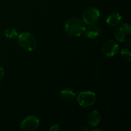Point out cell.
I'll list each match as a JSON object with an SVG mask.
<instances>
[{
    "mask_svg": "<svg viewBox=\"0 0 131 131\" xmlns=\"http://www.w3.org/2000/svg\"><path fill=\"white\" fill-rule=\"evenodd\" d=\"M65 31L68 35L72 37H80L86 31L84 23L78 18H71L66 21L65 24Z\"/></svg>",
    "mask_w": 131,
    "mask_h": 131,
    "instance_id": "6da1fadb",
    "label": "cell"
},
{
    "mask_svg": "<svg viewBox=\"0 0 131 131\" xmlns=\"http://www.w3.org/2000/svg\"><path fill=\"white\" fill-rule=\"evenodd\" d=\"M18 42L23 49L32 51L36 48L37 40L34 36L28 32L22 33L18 36Z\"/></svg>",
    "mask_w": 131,
    "mask_h": 131,
    "instance_id": "7a4b0ae2",
    "label": "cell"
},
{
    "mask_svg": "<svg viewBox=\"0 0 131 131\" xmlns=\"http://www.w3.org/2000/svg\"><path fill=\"white\" fill-rule=\"evenodd\" d=\"M96 99V95L93 92H82L78 95L77 101L81 107H89L94 104Z\"/></svg>",
    "mask_w": 131,
    "mask_h": 131,
    "instance_id": "3957f363",
    "label": "cell"
},
{
    "mask_svg": "<svg viewBox=\"0 0 131 131\" xmlns=\"http://www.w3.org/2000/svg\"><path fill=\"white\" fill-rule=\"evenodd\" d=\"M100 17V12L95 7H89L84 12L83 19L84 23L88 25L94 24L98 21Z\"/></svg>",
    "mask_w": 131,
    "mask_h": 131,
    "instance_id": "277c9868",
    "label": "cell"
},
{
    "mask_svg": "<svg viewBox=\"0 0 131 131\" xmlns=\"http://www.w3.org/2000/svg\"><path fill=\"white\" fill-rule=\"evenodd\" d=\"M40 125L39 119L34 115H30L23 120L20 124V128L24 130H35Z\"/></svg>",
    "mask_w": 131,
    "mask_h": 131,
    "instance_id": "5b68a950",
    "label": "cell"
},
{
    "mask_svg": "<svg viewBox=\"0 0 131 131\" xmlns=\"http://www.w3.org/2000/svg\"><path fill=\"white\" fill-rule=\"evenodd\" d=\"M119 51V46L115 41H107L103 46L102 49V54L107 57H111L118 53Z\"/></svg>",
    "mask_w": 131,
    "mask_h": 131,
    "instance_id": "8992f818",
    "label": "cell"
},
{
    "mask_svg": "<svg viewBox=\"0 0 131 131\" xmlns=\"http://www.w3.org/2000/svg\"><path fill=\"white\" fill-rule=\"evenodd\" d=\"M101 116L99 113L97 111H92L88 116V122L89 125L92 127H96L101 121Z\"/></svg>",
    "mask_w": 131,
    "mask_h": 131,
    "instance_id": "52a82bcc",
    "label": "cell"
},
{
    "mask_svg": "<svg viewBox=\"0 0 131 131\" xmlns=\"http://www.w3.org/2000/svg\"><path fill=\"white\" fill-rule=\"evenodd\" d=\"M85 31L86 35L88 38L93 39V38H95L99 37L100 33H101V29L99 26L92 24L89 28H88V29Z\"/></svg>",
    "mask_w": 131,
    "mask_h": 131,
    "instance_id": "ba28073f",
    "label": "cell"
},
{
    "mask_svg": "<svg viewBox=\"0 0 131 131\" xmlns=\"http://www.w3.org/2000/svg\"><path fill=\"white\" fill-rule=\"evenodd\" d=\"M122 20V16L118 13H113L107 18V24L111 26H116L118 25Z\"/></svg>",
    "mask_w": 131,
    "mask_h": 131,
    "instance_id": "9c48e42d",
    "label": "cell"
},
{
    "mask_svg": "<svg viewBox=\"0 0 131 131\" xmlns=\"http://www.w3.org/2000/svg\"><path fill=\"white\" fill-rule=\"evenodd\" d=\"M76 96L75 92L71 89L67 88L61 92V97L63 100L66 101H71Z\"/></svg>",
    "mask_w": 131,
    "mask_h": 131,
    "instance_id": "30bf717a",
    "label": "cell"
},
{
    "mask_svg": "<svg viewBox=\"0 0 131 131\" xmlns=\"http://www.w3.org/2000/svg\"><path fill=\"white\" fill-rule=\"evenodd\" d=\"M114 34H115V37L116 38V39L120 42H124L125 41V34L121 28H116Z\"/></svg>",
    "mask_w": 131,
    "mask_h": 131,
    "instance_id": "8fae6325",
    "label": "cell"
},
{
    "mask_svg": "<svg viewBox=\"0 0 131 131\" xmlns=\"http://www.w3.org/2000/svg\"><path fill=\"white\" fill-rule=\"evenodd\" d=\"M5 35L8 39H14L18 37V33L14 28H9L5 31Z\"/></svg>",
    "mask_w": 131,
    "mask_h": 131,
    "instance_id": "7c38bea8",
    "label": "cell"
},
{
    "mask_svg": "<svg viewBox=\"0 0 131 131\" xmlns=\"http://www.w3.org/2000/svg\"><path fill=\"white\" fill-rule=\"evenodd\" d=\"M121 55L123 58L127 61H130L131 53L130 51L127 49H122L121 50Z\"/></svg>",
    "mask_w": 131,
    "mask_h": 131,
    "instance_id": "4fadbf2b",
    "label": "cell"
},
{
    "mask_svg": "<svg viewBox=\"0 0 131 131\" xmlns=\"http://www.w3.org/2000/svg\"><path fill=\"white\" fill-rule=\"evenodd\" d=\"M121 28L124 33H126L129 35L130 34L131 27H130V25L129 24V23H124V24H123Z\"/></svg>",
    "mask_w": 131,
    "mask_h": 131,
    "instance_id": "5bb4252c",
    "label": "cell"
},
{
    "mask_svg": "<svg viewBox=\"0 0 131 131\" xmlns=\"http://www.w3.org/2000/svg\"><path fill=\"white\" fill-rule=\"evenodd\" d=\"M60 130V127L58 125H54L49 129L50 131H58Z\"/></svg>",
    "mask_w": 131,
    "mask_h": 131,
    "instance_id": "9a60e30c",
    "label": "cell"
},
{
    "mask_svg": "<svg viewBox=\"0 0 131 131\" xmlns=\"http://www.w3.org/2000/svg\"><path fill=\"white\" fill-rule=\"evenodd\" d=\"M4 76H5V71H4V69L1 67H0V81L2 80Z\"/></svg>",
    "mask_w": 131,
    "mask_h": 131,
    "instance_id": "2e32d148",
    "label": "cell"
},
{
    "mask_svg": "<svg viewBox=\"0 0 131 131\" xmlns=\"http://www.w3.org/2000/svg\"><path fill=\"white\" fill-rule=\"evenodd\" d=\"M81 129V130L83 131H88V130H90L89 127H88V126H86V125H85V126H84V125L82 126Z\"/></svg>",
    "mask_w": 131,
    "mask_h": 131,
    "instance_id": "e0dca14e",
    "label": "cell"
},
{
    "mask_svg": "<svg viewBox=\"0 0 131 131\" xmlns=\"http://www.w3.org/2000/svg\"><path fill=\"white\" fill-rule=\"evenodd\" d=\"M97 130H99V131H102V130H101V129H93V131H97Z\"/></svg>",
    "mask_w": 131,
    "mask_h": 131,
    "instance_id": "ac0fdd59",
    "label": "cell"
}]
</instances>
